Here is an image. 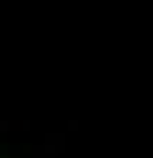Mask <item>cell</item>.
<instances>
[{
    "mask_svg": "<svg viewBox=\"0 0 153 158\" xmlns=\"http://www.w3.org/2000/svg\"><path fill=\"white\" fill-rule=\"evenodd\" d=\"M8 128H10V123H8V121H0V131H8Z\"/></svg>",
    "mask_w": 153,
    "mask_h": 158,
    "instance_id": "obj_1",
    "label": "cell"
}]
</instances>
